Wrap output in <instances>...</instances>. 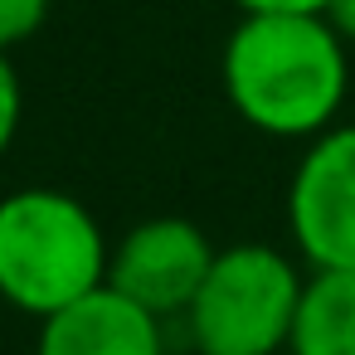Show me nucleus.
<instances>
[{
    "label": "nucleus",
    "mask_w": 355,
    "mask_h": 355,
    "mask_svg": "<svg viewBox=\"0 0 355 355\" xmlns=\"http://www.w3.org/2000/svg\"><path fill=\"white\" fill-rule=\"evenodd\" d=\"M345 49L326 15H243L219 59L224 98L263 137L316 141L350 93Z\"/></svg>",
    "instance_id": "f257e3e1"
},
{
    "label": "nucleus",
    "mask_w": 355,
    "mask_h": 355,
    "mask_svg": "<svg viewBox=\"0 0 355 355\" xmlns=\"http://www.w3.org/2000/svg\"><path fill=\"white\" fill-rule=\"evenodd\" d=\"M112 248L83 200L30 185L0 200V297L25 316H54L107 287Z\"/></svg>",
    "instance_id": "f03ea898"
},
{
    "label": "nucleus",
    "mask_w": 355,
    "mask_h": 355,
    "mask_svg": "<svg viewBox=\"0 0 355 355\" xmlns=\"http://www.w3.org/2000/svg\"><path fill=\"white\" fill-rule=\"evenodd\" d=\"M306 277L272 243H229L185 311L200 355H277L292 340Z\"/></svg>",
    "instance_id": "7ed1b4c3"
},
{
    "label": "nucleus",
    "mask_w": 355,
    "mask_h": 355,
    "mask_svg": "<svg viewBox=\"0 0 355 355\" xmlns=\"http://www.w3.org/2000/svg\"><path fill=\"white\" fill-rule=\"evenodd\" d=\"M287 229L311 272H355V122L302 151L287 185Z\"/></svg>",
    "instance_id": "20e7f679"
},
{
    "label": "nucleus",
    "mask_w": 355,
    "mask_h": 355,
    "mask_svg": "<svg viewBox=\"0 0 355 355\" xmlns=\"http://www.w3.org/2000/svg\"><path fill=\"white\" fill-rule=\"evenodd\" d=\"M214 253L219 248L205 239V229L180 214L141 219L117 239L107 263V287H117L122 297H132L161 321L185 316L214 268Z\"/></svg>",
    "instance_id": "39448f33"
},
{
    "label": "nucleus",
    "mask_w": 355,
    "mask_h": 355,
    "mask_svg": "<svg viewBox=\"0 0 355 355\" xmlns=\"http://www.w3.org/2000/svg\"><path fill=\"white\" fill-rule=\"evenodd\" d=\"M35 355H166L161 316H151L117 287H98L40 321Z\"/></svg>",
    "instance_id": "423d86ee"
},
{
    "label": "nucleus",
    "mask_w": 355,
    "mask_h": 355,
    "mask_svg": "<svg viewBox=\"0 0 355 355\" xmlns=\"http://www.w3.org/2000/svg\"><path fill=\"white\" fill-rule=\"evenodd\" d=\"M287 355H355V272H311Z\"/></svg>",
    "instance_id": "0eeeda50"
},
{
    "label": "nucleus",
    "mask_w": 355,
    "mask_h": 355,
    "mask_svg": "<svg viewBox=\"0 0 355 355\" xmlns=\"http://www.w3.org/2000/svg\"><path fill=\"white\" fill-rule=\"evenodd\" d=\"M49 20V0H0V54L35 40Z\"/></svg>",
    "instance_id": "6e6552de"
},
{
    "label": "nucleus",
    "mask_w": 355,
    "mask_h": 355,
    "mask_svg": "<svg viewBox=\"0 0 355 355\" xmlns=\"http://www.w3.org/2000/svg\"><path fill=\"white\" fill-rule=\"evenodd\" d=\"M20 112H25L20 73H15L10 54H0V156L10 151V141H15V132H20Z\"/></svg>",
    "instance_id": "1a4fd4ad"
},
{
    "label": "nucleus",
    "mask_w": 355,
    "mask_h": 355,
    "mask_svg": "<svg viewBox=\"0 0 355 355\" xmlns=\"http://www.w3.org/2000/svg\"><path fill=\"white\" fill-rule=\"evenodd\" d=\"M239 15H326L331 0H229Z\"/></svg>",
    "instance_id": "9d476101"
},
{
    "label": "nucleus",
    "mask_w": 355,
    "mask_h": 355,
    "mask_svg": "<svg viewBox=\"0 0 355 355\" xmlns=\"http://www.w3.org/2000/svg\"><path fill=\"white\" fill-rule=\"evenodd\" d=\"M326 25H331V30H336L345 44H355V0H331Z\"/></svg>",
    "instance_id": "9b49d317"
}]
</instances>
